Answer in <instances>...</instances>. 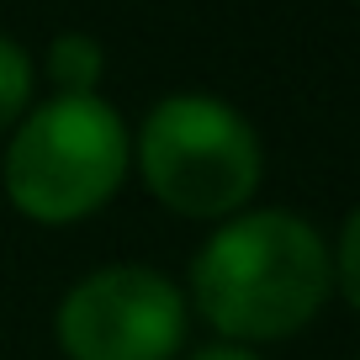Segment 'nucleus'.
Returning a JSON list of instances; mask_svg holds the SVG:
<instances>
[{"instance_id": "nucleus-1", "label": "nucleus", "mask_w": 360, "mask_h": 360, "mask_svg": "<svg viewBox=\"0 0 360 360\" xmlns=\"http://www.w3.org/2000/svg\"><path fill=\"white\" fill-rule=\"evenodd\" d=\"M334 265L318 228L297 212H238L191 265L196 313L223 339H281L323 307Z\"/></svg>"}, {"instance_id": "nucleus-2", "label": "nucleus", "mask_w": 360, "mask_h": 360, "mask_svg": "<svg viewBox=\"0 0 360 360\" xmlns=\"http://www.w3.org/2000/svg\"><path fill=\"white\" fill-rule=\"evenodd\" d=\"M127 127L101 96H53L11 133L6 196L32 223H79L122 186Z\"/></svg>"}, {"instance_id": "nucleus-3", "label": "nucleus", "mask_w": 360, "mask_h": 360, "mask_svg": "<svg viewBox=\"0 0 360 360\" xmlns=\"http://www.w3.org/2000/svg\"><path fill=\"white\" fill-rule=\"evenodd\" d=\"M138 169L180 217H238L259 186V138L217 96H165L143 117Z\"/></svg>"}, {"instance_id": "nucleus-4", "label": "nucleus", "mask_w": 360, "mask_h": 360, "mask_svg": "<svg viewBox=\"0 0 360 360\" xmlns=\"http://www.w3.org/2000/svg\"><path fill=\"white\" fill-rule=\"evenodd\" d=\"M53 328L69 360H169L186 339V297L148 265H106L69 286Z\"/></svg>"}, {"instance_id": "nucleus-5", "label": "nucleus", "mask_w": 360, "mask_h": 360, "mask_svg": "<svg viewBox=\"0 0 360 360\" xmlns=\"http://www.w3.org/2000/svg\"><path fill=\"white\" fill-rule=\"evenodd\" d=\"M101 69H106V53L90 32H58L48 48V75H53L58 96H96Z\"/></svg>"}, {"instance_id": "nucleus-6", "label": "nucleus", "mask_w": 360, "mask_h": 360, "mask_svg": "<svg viewBox=\"0 0 360 360\" xmlns=\"http://www.w3.org/2000/svg\"><path fill=\"white\" fill-rule=\"evenodd\" d=\"M27 96H32V64L27 53L0 32V127H11L27 112Z\"/></svg>"}, {"instance_id": "nucleus-7", "label": "nucleus", "mask_w": 360, "mask_h": 360, "mask_svg": "<svg viewBox=\"0 0 360 360\" xmlns=\"http://www.w3.org/2000/svg\"><path fill=\"white\" fill-rule=\"evenodd\" d=\"M328 265H334L339 292H345V297H349V307L360 313V207L345 217V233H339V249L328 255Z\"/></svg>"}, {"instance_id": "nucleus-8", "label": "nucleus", "mask_w": 360, "mask_h": 360, "mask_svg": "<svg viewBox=\"0 0 360 360\" xmlns=\"http://www.w3.org/2000/svg\"><path fill=\"white\" fill-rule=\"evenodd\" d=\"M191 360H259V355H249V349H238V345H212V349H196Z\"/></svg>"}]
</instances>
